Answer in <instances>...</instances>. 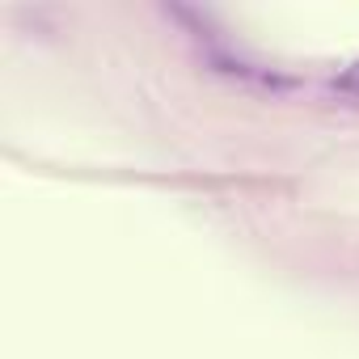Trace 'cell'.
Returning <instances> with one entry per match:
<instances>
[{
  "instance_id": "cell-1",
  "label": "cell",
  "mask_w": 359,
  "mask_h": 359,
  "mask_svg": "<svg viewBox=\"0 0 359 359\" xmlns=\"http://www.w3.org/2000/svg\"><path fill=\"white\" fill-rule=\"evenodd\" d=\"M334 89L346 93V97H359V60H355L351 68H342V76L334 81Z\"/></svg>"
}]
</instances>
